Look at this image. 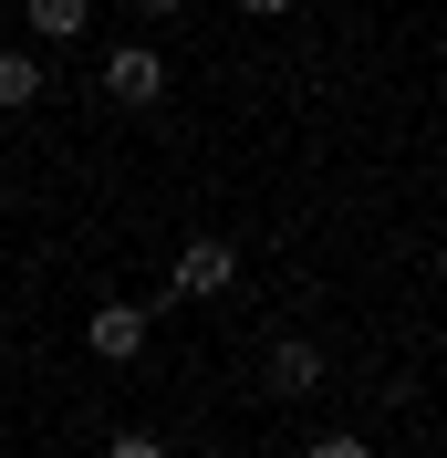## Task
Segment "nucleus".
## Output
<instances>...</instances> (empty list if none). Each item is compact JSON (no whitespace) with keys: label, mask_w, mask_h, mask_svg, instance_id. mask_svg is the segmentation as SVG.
<instances>
[{"label":"nucleus","mask_w":447,"mask_h":458,"mask_svg":"<svg viewBox=\"0 0 447 458\" xmlns=\"http://www.w3.org/2000/svg\"><path fill=\"white\" fill-rule=\"evenodd\" d=\"M229 282H240V250H229V240H188V250H177V271H167L177 302H219Z\"/></svg>","instance_id":"obj_1"},{"label":"nucleus","mask_w":447,"mask_h":458,"mask_svg":"<svg viewBox=\"0 0 447 458\" xmlns=\"http://www.w3.org/2000/svg\"><path fill=\"white\" fill-rule=\"evenodd\" d=\"M105 94L114 105H167V63L146 42H125V53H105Z\"/></svg>","instance_id":"obj_2"},{"label":"nucleus","mask_w":447,"mask_h":458,"mask_svg":"<svg viewBox=\"0 0 447 458\" xmlns=\"http://www.w3.org/2000/svg\"><path fill=\"white\" fill-rule=\"evenodd\" d=\"M84 344L105 354V365H136V354H146V313H136V302H94V313H84Z\"/></svg>","instance_id":"obj_3"},{"label":"nucleus","mask_w":447,"mask_h":458,"mask_svg":"<svg viewBox=\"0 0 447 458\" xmlns=\"http://www.w3.org/2000/svg\"><path fill=\"white\" fill-rule=\"evenodd\" d=\"M260 375H271V396H312V386H323V344H312V334H281Z\"/></svg>","instance_id":"obj_4"},{"label":"nucleus","mask_w":447,"mask_h":458,"mask_svg":"<svg viewBox=\"0 0 447 458\" xmlns=\"http://www.w3.org/2000/svg\"><path fill=\"white\" fill-rule=\"evenodd\" d=\"M21 21L42 31V42H84V21H94V0H21Z\"/></svg>","instance_id":"obj_5"},{"label":"nucleus","mask_w":447,"mask_h":458,"mask_svg":"<svg viewBox=\"0 0 447 458\" xmlns=\"http://www.w3.org/2000/svg\"><path fill=\"white\" fill-rule=\"evenodd\" d=\"M0 105H42V53H0Z\"/></svg>","instance_id":"obj_6"},{"label":"nucleus","mask_w":447,"mask_h":458,"mask_svg":"<svg viewBox=\"0 0 447 458\" xmlns=\"http://www.w3.org/2000/svg\"><path fill=\"white\" fill-rule=\"evenodd\" d=\"M105 458H167V437H146V428H114V437H105Z\"/></svg>","instance_id":"obj_7"},{"label":"nucleus","mask_w":447,"mask_h":458,"mask_svg":"<svg viewBox=\"0 0 447 458\" xmlns=\"http://www.w3.org/2000/svg\"><path fill=\"white\" fill-rule=\"evenodd\" d=\"M302 458H375V448H364V437H312Z\"/></svg>","instance_id":"obj_8"},{"label":"nucleus","mask_w":447,"mask_h":458,"mask_svg":"<svg viewBox=\"0 0 447 458\" xmlns=\"http://www.w3.org/2000/svg\"><path fill=\"white\" fill-rule=\"evenodd\" d=\"M240 11H250V21H281V11H291V0H240Z\"/></svg>","instance_id":"obj_9"},{"label":"nucleus","mask_w":447,"mask_h":458,"mask_svg":"<svg viewBox=\"0 0 447 458\" xmlns=\"http://www.w3.org/2000/svg\"><path fill=\"white\" fill-rule=\"evenodd\" d=\"M136 11H146V21H167V11H188V0H136Z\"/></svg>","instance_id":"obj_10"}]
</instances>
